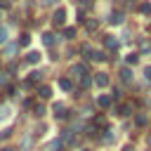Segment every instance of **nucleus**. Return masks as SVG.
Instances as JSON below:
<instances>
[{
  "instance_id": "1",
  "label": "nucleus",
  "mask_w": 151,
  "mask_h": 151,
  "mask_svg": "<svg viewBox=\"0 0 151 151\" xmlns=\"http://www.w3.org/2000/svg\"><path fill=\"white\" fill-rule=\"evenodd\" d=\"M64 19H66V12H64V9L59 7V9H57V12L52 14V21H54V24L59 26V24H64Z\"/></svg>"
},
{
  "instance_id": "2",
  "label": "nucleus",
  "mask_w": 151,
  "mask_h": 151,
  "mask_svg": "<svg viewBox=\"0 0 151 151\" xmlns=\"http://www.w3.org/2000/svg\"><path fill=\"white\" fill-rule=\"evenodd\" d=\"M109 24H113V26L123 24V12H111L109 14Z\"/></svg>"
},
{
  "instance_id": "3",
  "label": "nucleus",
  "mask_w": 151,
  "mask_h": 151,
  "mask_svg": "<svg viewBox=\"0 0 151 151\" xmlns=\"http://www.w3.org/2000/svg\"><path fill=\"white\" fill-rule=\"evenodd\" d=\"M64 111H66V106H64V104H61V101H59V104H54V106H52V113H54V116H57V118H64V116H66V113H64Z\"/></svg>"
},
{
  "instance_id": "4",
  "label": "nucleus",
  "mask_w": 151,
  "mask_h": 151,
  "mask_svg": "<svg viewBox=\"0 0 151 151\" xmlns=\"http://www.w3.org/2000/svg\"><path fill=\"white\" fill-rule=\"evenodd\" d=\"M94 83H97L99 87H106V85H109V76H106V73H97V78H94Z\"/></svg>"
},
{
  "instance_id": "5",
  "label": "nucleus",
  "mask_w": 151,
  "mask_h": 151,
  "mask_svg": "<svg viewBox=\"0 0 151 151\" xmlns=\"http://www.w3.org/2000/svg\"><path fill=\"white\" fill-rule=\"evenodd\" d=\"M38 94H40L42 99H50V94H52V90H50V85H40V87H38Z\"/></svg>"
},
{
  "instance_id": "6",
  "label": "nucleus",
  "mask_w": 151,
  "mask_h": 151,
  "mask_svg": "<svg viewBox=\"0 0 151 151\" xmlns=\"http://www.w3.org/2000/svg\"><path fill=\"white\" fill-rule=\"evenodd\" d=\"M42 42H45L47 47H52V45L57 42V38H54V33H45V35H42Z\"/></svg>"
},
{
  "instance_id": "7",
  "label": "nucleus",
  "mask_w": 151,
  "mask_h": 151,
  "mask_svg": "<svg viewBox=\"0 0 151 151\" xmlns=\"http://www.w3.org/2000/svg\"><path fill=\"white\" fill-rule=\"evenodd\" d=\"M40 57H42L40 52H28V57H26V61H28V64H38V61H40Z\"/></svg>"
},
{
  "instance_id": "8",
  "label": "nucleus",
  "mask_w": 151,
  "mask_h": 151,
  "mask_svg": "<svg viewBox=\"0 0 151 151\" xmlns=\"http://www.w3.org/2000/svg\"><path fill=\"white\" fill-rule=\"evenodd\" d=\"M28 80H31V83H40V80H42V73H40V71H31V78H28Z\"/></svg>"
},
{
  "instance_id": "9",
  "label": "nucleus",
  "mask_w": 151,
  "mask_h": 151,
  "mask_svg": "<svg viewBox=\"0 0 151 151\" xmlns=\"http://www.w3.org/2000/svg\"><path fill=\"white\" fill-rule=\"evenodd\" d=\"M59 87H61V90H66V92H68V90H71V87H73V85H71V80H68V78H61V80H59Z\"/></svg>"
},
{
  "instance_id": "10",
  "label": "nucleus",
  "mask_w": 151,
  "mask_h": 151,
  "mask_svg": "<svg viewBox=\"0 0 151 151\" xmlns=\"http://www.w3.org/2000/svg\"><path fill=\"white\" fill-rule=\"evenodd\" d=\"M28 42H31V35H28V33H21V38H19V45H21V47H26Z\"/></svg>"
},
{
  "instance_id": "11",
  "label": "nucleus",
  "mask_w": 151,
  "mask_h": 151,
  "mask_svg": "<svg viewBox=\"0 0 151 151\" xmlns=\"http://www.w3.org/2000/svg\"><path fill=\"white\" fill-rule=\"evenodd\" d=\"M73 73H80V78H85V64H76L73 66Z\"/></svg>"
},
{
  "instance_id": "12",
  "label": "nucleus",
  "mask_w": 151,
  "mask_h": 151,
  "mask_svg": "<svg viewBox=\"0 0 151 151\" xmlns=\"http://www.w3.org/2000/svg\"><path fill=\"white\" fill-rule=\"evenodd\" d=\"M97 104H99V106H109V104H111V97H106V94H101V97L97 99Z\"/></svg>"
},
{
  "instance_id": "13",
  "label": "nucleus",
  "mask_w": 151,
  "mask_h": 151,
  "mask_svg": "<svg viewBox=\"0 0 151 151\" xmlns=\"http://www.w3.org/2000/svg\"><path fill=\"white\" fill-rule=\"evenodd\" d=\"M64 35H66L68 40H73V38H76V28H73V26H68V28L64 31Z\"/></svg>"
},
{
  "instance_id": "14",
  "label": "nucleus",
  "mask_w": 151,
  "mask_h": 151,
  "mask_svg": "<svg viewBox=\"0 0 151 151\" xmlns=\"http://www.w3.org/2000/svg\"><path fill=\"white\" fill-rule=\"evenodd\" d=\"M139 12H142V14H149V12H151V2H142V5H139Z\"/></svg>"
},
{
  "instance_id": "15",
  "label": "nucleus",
  "mask_w": 151,
  "mask_h": 151,
  "mask_svg": "<svg viewBox=\"0 0 151 151\" xmlns=\"http://www.w3.org/2000/svg\"><path fill=\"white\" fill-rule=\"evenodd\" d=\"M106 47H109V50H116V47H118V40H113V38H106Z\"/></svg>"
},
{
  "instance_id": "16",
  "label": "nucleus",
  "mask_w": 151,
  "mask_h": 151,
  "mask_svg": "<svg viewBox=\"0 0 151 151\" xmlns=\"http://www.w3.org/2000/svg\"><path fill=\"white\" fill-rule=\"evenodd\" d=\"M33 116H35V118H42V116H45V109H42V106H35V109H33Z\"/></svg>"
},
{
  "instance_id": "17",
  "label": "nucleus",
  "mask_w": 151,
  "mask_h": 151,
  "mask_svg": "<svg viewBox=\"0 0 151 151\" xmlns=\"http://www.w3.org/2000/svg\"><path fill=\"white\" fill-rule=\"evenodd\" d=\"M125 61H127V64H137V61H139V57H137V54H127V57H125Z\"/></svg>"
},
{
  "instance_id": "18",
  "label": "nucleus",
  "mask_w": 151,
  "mask_h": 151,
  "mask_svg": "<svg viewBox=\"0 0 151 151\" xmlns=\"http://www.w3.org/2000/svg\"><path fill=\"white\" fill-rule=\"evenodd\" d=\"M120 78H123V80H130V78H132V76H130V68H120Z\"/></svg>"
},
{
  "instance_id": "19",
  "label": "nucleus",
  "mask_w": 151,
  "mask_h": 151,
  "mask_svg": "<svg viewBox=\"0 0 151 151\" xmlns=\"http://www.w3.org/2000/svg\"><path fill=\"white\" fill-rule=\"evenodd\" d=\"M5 118H9V109H7V106L0 109V120H5Z\"/></svg>"
},
{
  "instance_id": "20",
  "label": "nucleus",
  "mask_w": 151,
  "mask_h": 151,
  "mask_svg": "<svg viewBox=\"0 0 151 151\" xmlns=\"http://www.w3.org/2000/svg\"><path fill=\"white\" fill-rule=\"evenodd\" d=\"M59 149H61V142H52L50 144V151H59Z\"/></svg>"
},
{
  "instance_id": "21",
  "label": "nucleus",
  "mask_w": 151,
  "mask_h": 151,
  "mask_svg": "<svg viewBox=\"0 0 151 151\" xmlns=\"http://www.w3.org/2000/svg\"><path fill=\"white\" fill-rule=\"evenodd\" d=\"M90 85H92V78L85 76V78H83V87H90Z\"/></svg>"
},
{
  "instance_id": "22",
  "label": "nucleus",
  "mask_w": 151,
  "mask_h": 151,
  "mask_svg": "<svg viewBox=\"0 0 151 151\" xmlns=\"http://www.w3.org/2000/svg\"><path fill=\"white\" fill-rule=\"evenodd\" d=\"M5 40H7V31H5V28H0V42H5Z\"/></svg>"
},
{
  "instance_id": "23",
  "label": "nucleus",
  "mask_w": 151,
  "mask_h": 151,
  "mask_svg": "<svg viewBox=\"0 0 151 151\" xmlns=\"http://www.w3.org/2000/svg\"><path fill=\"white\" fill-rule=\"evenodd\" d=\"M134 120H137V125H144V123H146V118H144V116H137Z\"/></svg>"
},
{
  "instance_id": "24",
  "label": "nucleus",
  "mask_w": 151,
  "mask_h": 151,
  "mask_svg": "<svg viewBox=\"0 0 151 151\" xmlns=\"http://www.w3.org/2000/svg\"><path fill=\"white\" fill-rule=\"evenodd\" d=\"M9 134H12V130H2V132H0V137H2V139H7Z\"/></svg>"
},
{
  "instance_id": "25",
  "label": "nucleus",
  "mask_w": 151,
  "mask_h": 151,
  "mask_svg": "<svg viewBox=\"0 0 151 151\" xmlns=\"http://www.w3.org/2000/svg\"><path fill=\"white\" fill-rule=\"evenodd\" d=\"M144 76H146V80H151V66H146V68H144Z\"/></svg>"
},
{
  "instance_id": "26",
  "label": "nucleus",
  "mask_w": 151,
  "mask_h": 151,
  "mask_svg": "<svg viewBox=\"0 0 151 151\" xmlns=\"http://www.w3.org/2000/svg\"><path fill=\"white\" fill-rule=\"evenodd\" d=\"M137 5V0H127V7H134Z\"/></svg>"
},
{
  "instance_id": "27",
  "label": "nucleus",
  "mask_w": 151,
  "mask_h": 151,
  "mask_svg": "<svg viewBox=\"0 0 151 151\" xmlns=\"http://www.w3.org/2000/svg\"><path fill=\"white\" fill-rule=\"evenodd\" d=\"M57 0H42V5H54Z\"/></svg>"
},
{
  "instance_id": "28",
  "label": "nucleus",
  "mask_w": 151,
  "mask_h": 151,
  "mask_svg": "<svg viewBox=\"0 0 151 151\" xmlns=\"http://www.w3.org/2000/svg\"><path fill=\"white\" fill-rule=\"evenodd\" d=\"M0 151H12V149H9V146H5V149H0Z\"/></svg>"
},
{
  "instance_id": "29",
  "label": "nucleus",
  "mask_w": 151,
  "mask_h": 151,
  "mask_svg": "<svg viewBox=\"0 0 151 151\" xmlns=\"http://www.w3.org/2000/svg\"><path fill=\"white\" fill-rule=\"evenodd\" d=\"M146 139H149V144H151V134H149V137H146Z\"/></svg>"
},
{
  "instance_id": "30",
  "label": "nucleus",
  "mask_w": 151,
  "mask_h": 151,
  "mask_svg": "<svg viewBox=\"0 0 151 151\" xmlns=\"http://www.w3.org/2000/svg\"><path fill=\"white\" fill-rule=\"evenodd\" d=\"M83 151H90V149H83Z\"/></svg>"
}]
</instances>
